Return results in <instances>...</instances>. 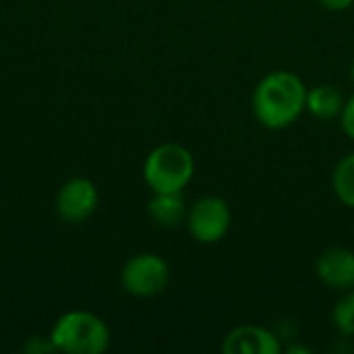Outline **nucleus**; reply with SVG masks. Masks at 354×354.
Masks as SVG:
<instances>
[{"label": "nucleus", "instance_id": "0eeeda50", "mask_svg": "<svg viewBox=\"0 0 354 354\" xmlns=\"http://www.w3.org/2000/svg\"><path fill=\"white\" fill-rule=\"evenodd\" d=\"M224 354H280V338L261 326H236L232 328L220 344Z\"/></svg>", "mask_w": 354, "mask_h": 354}, {"label": "nucleus", "instance_id": "6e6552de", "mask_svg": "<svg viewBox=\"0 0 354 354\" xmlns=\"http://www.w3.org/2000/svg\"><path fill=\"white\" fill-rule=\"evenodd\" d=\"M315 274L322 284L332 290L346 292L354 288V251L346 247H332L315 261Z\"/></svg>", "mask_w": 354, "mask_h": 354}, {"label": "nucleus", "instance_id": "423d86ee", "mask_svg": "<svg viewBox=\"0 0 354 354\" xmlns=\"http://www.w3.org/2000/svg\"><path fill=\"white\" fill-rule=\"evenodd\" d=\"M100 203L97 187L89 178H71L56 193V214L66 224H81L89 220Z\"/></svg>", "mask_w": 354, "mask_h": 354}, {"label": "nucleus", "instance_id": "1a4fd4ad", "mask_svg": "<svg viewBox=\"0 0 354 354\" xmlns=\"http://www.w3.org/2000/svg\"><path fill=\"white\" fill-rule=\"evenodd\" d=\"M189 205L183 193H153L147 203V214L151 222L160 228H178L187 220Z\"/></svg>", "mask_w": 354, "mask_h": 354}, {"label": "nucleus", "instance_id": "f8f14e48", "mask_svg": "<svg viewBox=\"0 0 354 354\" xmlns=\"http://www.w3.org/2000/svg\"><path fill=\"white\" fill-rule=\"evenodd\" d=\"M332 326L344 338H354V288L342 292L332 309Z\"/></svg>", "mask_w": 354, "mask_h": 354}, {"label": "nucleus", "instance_id": "7ed1b4c3", "mask_svg": "<svg viewBox=\"0 0 354 354\" xmlns=\"http://www.w3.org/2000/svg\"><path fill=\"white\" fill-rule=\"evenodd\" d=\"M193 176L195 158L180 143H162L143 162V180L151 193H183Z\"/></svg>", "mask_w": 354, "mask_h": 354}, {"label": "nucleus", "instance_id": "dca6fc26", "mask_svg": "<svg viewBox=\"0 0 354 354\" xmlns=\"http://www.w3.org/2000/svg\"><path fill=\"white\" fill-rule=\"evenodd\" d=\"M288 353H303V354H309L311 353V348H307V346H288Z\"/></svg>", "mask_w": 354, "mask_h": 354}, {"label": "nucleus", "instance_id": "f03ea898", "mask_svg": "<svg viewBox=\"0 0 354 354\" xmlns=\"http://www.w3.org/2000/svg\"><path fill=\"white\" fill-rule=\"evenodd\" d=\"M50 340L56 353L102 354L110 348L112 334L100 315L89 311H68L52 326Z\"/></svg>", "mask_w": 354, "mask_h": 354}, {"label": "nucleus", "instance_id": "4468645a", "mask_svg": "<svg viewBox=\"0 0 354 354\" xmlns=\"http://www.w3.org/2000/svg\"><path fill=\"white\" fill-rule=\"evenodd\" d=\"M23 353L46 354V353H56V348H54V344H52L50 336H48V338H44V336H33V338H29V340L25 342Z\"/></svg>", "mask_w": 354, "mask_h": 354}, {"label": "nucleus", "instance_id": "f257e3e1", "mask_svg": "<svg viewBox=\"0 0 354 354\" xmlns=\"http://www.w3.org/2000/svg\"><path fill=\"white\" fill-rule=\"evenodd\" d=\"M307 85L292 71H272L259 79L251 95L257 122L270 131L295 124L307 110Z\"/></svg>", "mask_w": 354, "mask_h": 354}, {"label": "nucleus", "instance_id": "20e7f679", "mask_svg": "<svg viewBox=\"0 0 354 354\" xmlns=\"http://www.w3.org/2000/svg\"><path fill=\"white\" fill-rule=\"evenodd\" d=\"M170 266L158 253H137L120 270V284L127 295L151 299L162 295L170 284Z\"/></svg>", "mask_w": 354, "mask_h": 354}, {"label": "nucleus", "instance_id": "ddd939ff", "mask_svg": "<svg viewBox=\"0 0 354 354\" xmlns=\"http://www.w3.org/2000/svg\"><path fill=\"white\" fill-rule=\"evenodd\" d=\"M340 127H342V133L354 141V93L351 97L344 100V106H342V112H340Z\"/></svg>", "mask_w": 354, "mask_h": 354}, {"label": "nucleus", "instance_id": "9b49d317", "mask_svg": "<svg viewBox=\"0 0 354 354\" xmlns=\"http://www.w3.org/2000/svg\"><path fill=\"white\" fill-rule=\"evenodd\" d=\"M332 191L342 205L354 209V151L336 162L332 170Z\"/></svg>", "mask_w": 354, "mask_h": 354}, {"label": "nucleus", "instance_id": "9d476101", "mask_svg": "<svg viewBox=\"0 0 354 354\" xmlns=\"http://www.w3.org/2000/svg\"><path fill=\"white\" fill-rule=\"evenodd\" d=\"M342 106H344V95L338 91V87L330 83L313 85L307 89V112L319 120L338 118Z\"/></svg>", "mask_w": 354, "mask_h": 354}, {"label": "nucleus", "instance_id": "2eb2a0df", "mask_svg": "<svg viewBox=\"0 0 354 354\" xmlns=\"http://www.w3.org/2000/svg\"><path fill=\"white\" fill-rule=\"evenodd\" d=\"M324 8L332 10V12H342V10H348L354 4V0H317Z\"/></svg>", "mask_w": 354, "mask_h": 354}, {"label": "nucleus", "instance_id": "39448f33", "mask_svg": "<svg viewBox=\"0 0 354 354\" xmlns=\"http://www.w3.org/2000/svg\"><path fill=\"white\" fill-rule=\"evenodd\" d=\"M185 226L189 234L201 245L220 243L232 226V212L228 201L218 195L199 197L189 205Z\"/></svg>", "mask_w": 354, "mask_h": 354}, {"label": "nucleus", "instance_id": "f3484780", "mask_svg": "<svg viewBox=\"0 0 354 354\" xmlns=\"http://www.w3.org/2000/svg\"><path fill=\"white\" fill-rule=\"evenodd\" d=\"M348 77H351V83L354 85V60L353 64H351V71H348Z\"/></svg>", "mask_w": 354, "mask_h": 354}]
</instances>
